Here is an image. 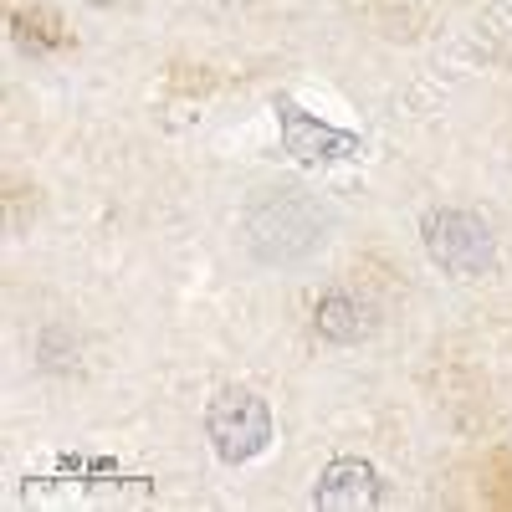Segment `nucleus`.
Instances as JSON below:
<instances>
[{"label": "nucleus", "mask_w": 512, "mask_h": 512, "mask_svg": "<svg viewBox=\"0 0 512 512\" xmlns=\"http://www.w3.org/2000/svg\"><path fill=\"white\" fill-rule=\"evenodd\" d=\"M379 497H384V482L374 472V461H364V456L328 461L313 487V502L328 512H369V507H379Z\"/></svg>", "instance_id": "nucleus-4"}, {"label": "nucleus", "mask_w": 512, "mask_h": 512, "mask_svg": "<svg viewBox=\"0 0 512 512\" xmlns=\"http://www.w3.org/2000/svg\"><path fill=\"white\" fill-rule=\"evenodd\" d=\"M205 436H210V451H216L226 466H246L256 461L272 436H277V420H272V405L246 390V384H226V390L210 400L205 410Z\"/></svg>", "instance_id": "nucleus-2"}, {"label": "nucleus", "mask_w": 512, "mask_h": 512, "mask_svg": "<svg viewBox=\"0 0 512 512\" xmlns=\"http://www.w3.org/2000/svg\"><path fill=\"white\" fill-rule=\"evenodd\" d=\"M420 246L425 256L456 282H477L492 272L497 262V236L482 216L472 210H456V205H441V210H425L420 216Z\"/></svg>", "instance_id": "nucleus-1"}, {"label": "nucleus", "mask_w": 512, "mask_h": 512, "mask_svg": "<svg viewBox=\"0 0 512 512\" xmlns=\"http://www.w3.org/2000/svg\"><path fill=\"white\" fill-rule=\"evenodd\" d=\"M277 128H282V149L297 164H338V159H359L364 154L359 134L313 118L308 108H297L292 98H277Z\"/></svg>", "instance_id": "nucleus-3"}, {"label": "nucleus", "mask_w": 512, "mask_h": 512, "mask_svg": "<svg viewBox=\"0 0 512 512\" xmlns=\"http://www.w3.org/2000/svg\"><path fill=\"white\" fill-rule=\"evenodd\" d=\"M313 328L328 338V344H359V338L369 333V313L359 297L349 292H328L323 303L313 308Z\"/></svg>", "instance_id": "nucleus-5"}]
</instances>
